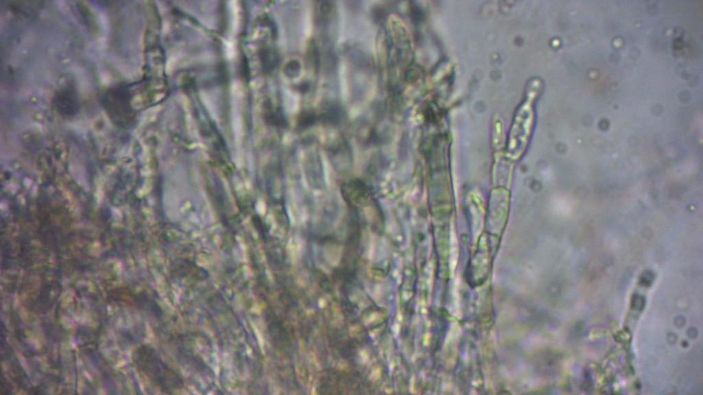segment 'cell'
Instances as JSON below:
<instances>
[{
  "label": "cell",
  "mask_w": 703,
  "mask_h": 395,
  "mask_svg": "<svg viewBox=\"0 0 703 395\" xmlns=\"http://www.w3.org/2000/svg\"><path fill=\"white\" fill-rule=\"evenodd\" d=\"M53 105L56 112L63 117L76 115L80 107L76 88L71 84L60 87L54 96Z\"/></svg>",
  "instance_id": "cell-3"
},
{
  "label": "cell",
  "mask_w": 703,
  "mask_h": 395,
  "mask_svg": "<svg viewBox=\"0 0 703 395\" xmlns=\"http://www.w3.org/2000/svg\"><path fill=\"white\" fill-rule=\"evenodd\" d=\"M101 103L110 119L117 125L129 126L133 119L128 88L123 84L109 88L101 97Z\"/></svg>",
  "instance_id": "cell-2"
},
{
  "label": "cell",
  "mask_w": 703,
  "mask_h": 395,
  "mask_svg": "<svg viewBox=\"0 0 703 395\" xmlns=\"http://www.w3.org/2000/svg\"><path fill=\"white\" fill-rule=\"evenodd\" d=\"M140 366L147 377L163 392L172 394L184 386L183 377L150 347L143 348Z\"/></svg>",
  "instance_id": "cell-1"
}]
</instances>
